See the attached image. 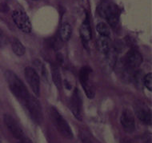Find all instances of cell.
Instances as JSON below:
<instances>
[{
  "instance_id": "6da1fadb",
  "label": "cell",
  "mask_w": 152,
  "mask_h": 143,
  "mask_svg": "<svg viewBox=\"0 0 152 143\" xmlns=\"http://www.w3.org/2000/svg\"><path fill=\"white\" fill-rule=\"evenodd\" d=\"M4 75L11 93L21 102V104L24 106L32 96L27 90L26 86L21 79L11 70H7Z\"/></svg>"
},
{
  "instance_id": "7a4b0ae2",
  "label": "cell",
  "mask_w": 152,
  "mask_h": 143,
  "mask_svg": "<svg viewBox=\"0 0 152 143\" xmlns=\"http://www.w3.org/2000/svg\"><path fill=\"white\" fill-rule=\"evenodd\" d=\"M50 117L53 124L55 125L56 129L63 137L70 139L73 138V132L69 124L55 107H51L50 109Z\"/></svg>"
},
{
  "instance_id": "3957f363",
  "label": "cell",
  "mask_w": 152,
  "mask_h": 143,
  "mask_svg": "<svg viewBox=\"0 0 152 143\" xmlns=\"http://www.w3.org/2000/svg\"><path fill=\"white\" fill-rule=\"evenodd\" d=\"M100 13L111 27H115L118 23L119 10L114 3H106L100 7Z\"/></svg>"
},
{
  "instance_id": "277c9868",
  "label": "cell",
  "mask_w": 152,
  "mask_h": 143,
  "mask_svg": "<svg viewBox=\"0 0 152 143\" xmlns=\"http://www.w3.org/2000/svg\"><path fill=\"white\" fill-rule=\"evenodd\" d=\"M92 70L89 66H83L79 71V80L88 98H94L95 95V90L94 85L90 79V75Z\"/></svg>"
},
{
  "instance_id": "5b68a950",
  "label": "cell",
  "mask_w": 152,
  "mask_h": 143,
  "mask_svg": "<svg viewBox=\"0 0 152 143\" xmlns=\"http://www.w3.org/2000/svg\"><path fill=\"white\" fill-rule=\"evenodd\" d=\"M12 18L14 23H15L19 30L24 33L28 34L31 31V23L30 21L28 16L22 10H15L13 11L12 14Z\"/></svg>"
},
{
  "instance_id": "8992f818",
  "label": "cell",
  "mask_w": 152,
  "mask_h": 143,
  "mask_svg": "<svg viewBox=\"0 0 152 143\" xmlns=\"http://www.w3.org/2000/svg\"><path fill=\"white\" fill-rule=\"evenodd\" d=\"M24 74L27 83L29 84L30 87L37 97L40 94V79L39 76L37 74L35 70L31 67H26L24 70Z\"/></svg>"
},
{
  "instance_id": "52a82bcc",
  "label": "cell",
  "mask_w": 152,
  "mask_h": 143,
  "mask_svg": "<svg viewBox=\"0 0 152 143\" xmlns=\"http://www.w3.org/2000/svg\"><path fill=\"white\" fill-rule=\"evenodd\" d=\"M142 63L141 54L135 49H131L124 58V63L128 69L134 70L139 67Z\"/></svg>"
},
{
  "instance_id": "ba28073f",
  "label": "cell",
  "mask_w": 152,
  "mask_h": 143,
  "mask_svg": "<svg viewBox=\"0 0 152 143\" xmlns=\"http://www.w3.org/2000/svg\"><path fill=\"white\" fill-rule=\"evenodd\" d=\"M120 122L123 130L126 133L131 134L135 130V122L133 113L129 109H123L120 117Z\"/></svg>"
},
{
  "instance_id": "9c48e42d",
  "label": "cell",
  "mask_w": 152,
  "mask_h": 143,
  "mask_svg": "<svg viewBox=\"0 0 152 143\" xmlns=\"http://www.w3.org/2000/svg\"><path fill=\"white\" fill-rule=\"evenodd\" d=\"M3 119H4V122H5L7 127L8 128V130H10V132L12 134V135L15 138L18 139V140H20L22 138H23L25 136L23 130L11 115H5Z\"/></svg>"
},
{
  "instance_id": "30bf717a",
  "label": "cell",
  "mask_w": 152,
  "mask_h": 143,
  "mask_svg": "<svg viewBox=\"0 0 152 143\" xmlns=\"http://www.w3.org/2000/svg\"><path fill=\"white\" fill-rule=\"evenodd\" d=\"M70 109L75 117L79 121L82 120V100L79 90L75 89L70 101Z\"/></svg>"
},
{
  "instance_id": "8fae6325",
  "label": "cell",
  "mask_w": 152,
  "mask_h": 143,
  "mask_svg": "<svg viewBox=\"0 0 152 143\" xmlns=\"http://www.w3.org/2000/svg\"><path fill=\"white\" fill-rule=\"evenodd\" d=\"M79 32H80L82 40L84 42L87 43L91 39V30L89 21L87 18H86L85 21L82 23L80 29H79Z\"/></svg>"
},
{
  "instance_id": "7c38bea8",
  "label": "cell",
  "mask_w": 152,
  "mask_h": 143,
  "mask_svg": "<svg viewBox=\"0 0 152 143\" xmlns=\"http://www.w3.org/2000/svg\"><path fill=\"white\" fill-rule=\"evenodd\" d=\"M97 47L100 52L107 55L110 50V37L101 36L97 39Z\"/></svg>"
},
{
  "instance_id": "4fadbf2b",
  "label": "cell",
  "mask_w": 152,
  "mask_h": 143,
  "mask_svg": "<svg viewBox=\"0 0 152 143\" xmlns=\"http://www.w3.org/2000/svg\"><path fill=\"white\" fill-rule=\"evenodd\" d=\"M136 115L142 123L147 125L151 124V111H149L147 109H144L142 107L138 108L136 109Z\"/></svg>"
},
{
  "instance_id": "5bb4252c",
  "label": "cell",
  "mask_w": 152,
  "mask_h": 143,
  "mask_svg": "<svg viewBox=\"0 0 152 143\" xmlns=\"http://www.w3.org/2000/svg\"><path fill=\"white\" fill-rule=\"evenodd\" d=\"M71 26L68 23H64L62 25L60 29V33H59V38L63 42L68 41L71 36Z\"/></svg>"
},
{
  "instance_id": "9a60e30c",
  "label": "cell",
  "mask_w": 152,
  "mask_h": 143,
  "mask_svg": "<svg viewBox=\"0 0 152 143\" xmlns=\"http://www.w3.org/2000/svg\"><path fill=\"white\" fill-rule=\"evenodd\" d=\"M11 48L13 52L18 56H23L26 53V48L18 39H14L11 42Z\"/></svg>"
},
{
  "instance_id": "2e32d148",
  "label": "cell",
  "mask_w": 152,
  "mask_h": 143,
  "mask_svg": "<svg viewBox=\"0 0 152 143\" xmlns=\"http://www.w3.org/2000/svg\"><path fill=\"white\" fill-rule=\"evenodd\" d=\"M51 73H52V80L54 83L57 88L60 89L62 86V79H61L60 72L57 66L55 65L51 66Z\"/></svg>"
},
{
  "instance_id": "e0dca14e",
  "label": "cell",
  "mask_w": 152,
  "mask_h": 143,
  "mask_svg": "<svg viewBox=\"0 0 152 143\" xmlns=\"http://www.w3.org/2000/svg\"><path fill=\"white\" fill-rule=\"evenodd\" d=\"M96 30H97L98 33H99L101 36L110 37V27H109L107 24H106L105 23H98L97 26H96Z\"/></svg>"
},
{
  "instance_id": "ac0fdd59",
  "label": "cell",
  "mask_w": 152,
  "mask_h": 143,
  "mask_svg": "<svg viewBox=\"0 0 152 143\" xmlns=\"http://www.w3.org/2000/svg\"><path fill=\"white\" fill-rule=\"evenodd\" d=\"M144 86L147 87L150 91L152 90V73H148L143 78Z\"/></svg>"
},
{
  "instance_id": "d6986e66",
  "label": "cell",
  "mask_w": 152,
  "mask_h": 143,
  "mask_svg": "<svg viewBox=\"0 0 152 143\" xmlns=\"http://www.w3.org/2000/svg\"><path fill=\"white\" fill-rule=\"evenodd\" d=\"M82 142L83 143H93L92 141L87 135H84V134L82 135Z\"/></svg>"
},
{
  "instance_id": "ffe728a7",
  "label": "cell",
  "mask_w": 152,
  "mask_h": 143,
  "mask_svg": "<svg viewBox=\"0 0 152 143\" xmlns=\"http://www.w3.org/2000/svg\"><path fill=\"white\" fill-rule=\"evenodd\" d=\"M19 141H20V143H33L32 141L30 138H26V136H24L23 138H22Z\"/></svg>"
},
{
  "instance_id": "44dd1931",
  "label": "cell",
  "mask_w": 152,
  "mask_h": 143,
  "mask_svg": "<svg viewBox=\"0 0 152 143\" xmlns=\"http://www.w3.org/2000/svg\"><path fill=\"white\" fill-rule=\"evenodd\" d=\"M121 143H132L131 141L129 138H123V140L121 141Z\"/></svg>"
},
{
  "instance_id": "7402d4cb",
  "label": "cell",
  "mask_w": 152,
  "mask_h": 143,
  "mask_svg": "<svg viewBox=\"0 0 152 143\" xmlns=\"http://www.w3.org/2000/svg\"><path fill=\"white\" fill-rule=\"evenodd\" d=\"M144 143H151V140H150L149 138H148V139H147V141H145Z\"/></svg>"
},
{
  "instance_id": "603a6c76",
  "label": "cell",
  "mask_w": 152,
  "mask_h": 143,
  "mask_svg": "<svg viewBox=\"0 0 152 143\" xmlns=\"http://www.w3.org/2000/svg\"><path fill=\"white\" fill-rule=\"evenodd\" d=\"M34 1H36V0H34Z\"/></svg>"
}]
</instances>
